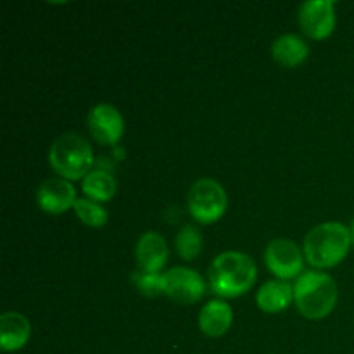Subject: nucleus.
Returning a JSON list of instances; mask_svg holds the SVG:
<instances>
[{"label": "nucleus", "mask_w": 354, "mask_h": 354, "mask_svg": "<svg viewBox=\"0 0 354 354\" xmlns=\"http://www.w3.org/2000/svg\"><path fill=\"white\" fill-rule=\"evenodd\" d=\"M37 203L44 211L52 214L64 213L76 203L75 187L66 178H48L38 187Z\"/></svg>", "instance_id": "nucleus-10"}, {"label": "nucleus", "mask_w": 354, "mask_h": 354, "mask_svg": "<svg viewBox=\"0 0 354 354\" xmlns=\"http://www.w3.org/2000/svg\"><path fill=\"white\" fill-rule=\"evenodd\" d=\"M31 334L30 322L24 315L7 311L0 317V348L3 351H17L28 342Z\"/></svg>", "instance_id": "nucleus-12"}, {"label": "nucleus", "mask_w": 354, "mask_h": 354, "mask_svg": "<svg viewBox=\"0 0 354 354\" xmlns=\"http://www.w3.org/2000/svg\"><path fill=\"white\" fill-rule=\"evenodd\" d=\"M234 311L228 303L221 299L209 301L199 313V327L209 337H221L230 328Z\"/></svg>", "instance_id": "nucleus-13"}, {"label": "nucleus", "mask_w": 354, "mask_h": 354, "mask_svg": "<svg viewBox=\"0 0 354 354\" xmlns=\"http://www.w3.org/2000/svg\"><path fill=\"white\" fill-rule=\"evenodd\" d=\"M227 192L213 178H201L189 190V211L201 223H214L227 211Z\"/></svg>", "instance_id": "nucleus-5"}, {"label": "nucleus", "mask_w": 354, "mask_h": 354, "mask_svg": "<svg viewBox=\"0 0 354 354\" xmlns=\"http://www.w3.org/2000/svg\"><path fill=\"white\" fill-rule=\"evenodd\" d=\"M135 258L138 266L144 272L159 273L168 259V245L165 237L158 232H145L137 242L135 248Z\"/></svg>", "instance_id": "nucleus-11"}, {"label": "nucleus", "mask_w": 354, "mask_h": 354, "mask_svg": "<svg viewBox=\"0 0 354 354\" xmlns=\"http://www.w3.org/2000/svg\"><path fill=\"white\" fill-rule=\"evenodd\" d=\"M272 54L277 62L283 66H299L310 54V47L301 37L294 33L282 35L272 45Z\"/></svg>", "instance_id": "nucleus-15"}, {"label": "nucleus", "mask_w": 354, "mask_h": 354, "mask_svg": "<svg viewBox=\"0 0 354 354\" xmlns=\"http://www.w3.org/2000/svg\"><path fill=\"white\" fill-rule=\"evenodd\" d=\"M299 24L311 38H327L335 28V10L332 0H310L299 6Z\"/></svg>", "instance_id": "nucleus-8"}, {"label": "nucleus", "mask_w": 354, "mask_h": 354, "mask_svg": "<svg viewBox=\"0 0 354 354\" xmlns=\"http://www.w3.org/2000/svg\"><path fill=\"white\" fill-rule=\"evenodd\" d=\"M297 310L310 320L325 318L337 303V286L334 279L322 272H304L294 286Z\"/></svg>", "instance_id": "nucleus-3"}, {"label": "nucleus", "mask_w": 354, "mask_h": 354, "mask_svg": "<svg viewBox=\"0 0 354 354\" xmlns=\"http://www.w3.org/2000/svg\"><path fill=\"white\" fill-rule=\"evenodd\" d=\"M254 261L244 252L227 251L213 259L209 266V286L218 296L237 297L248 292L256 282Z\"/></svg>", "instance_id": "nucleus-1"}, {"label": "nucleus", "mask_w": 354, "mask_h": 354, "mask_svg": "<svg viewBox=\"0 0 354 354\" xmlns=\"http://www.w3.org/2000/svg\"><path fill=\"white\" fill-rule=\"evenodd\" d=\"M349 232H351V244L354 245V220H353L351 227H349Z\"/></svg>", "instance_id": "nucleus-20"}, {"label": "nucleus", "mask_w": 354, "mask_h": 354, "mask_svg": "<svg viewBox=\"0 0 354 354\" xmlns=\"http://www.w3.org/2000/svg\"><path fill=\"white\" fill-rule=\"evenodd\" d=\"M265 261L273 275L280 280L294 279L303 272V252L289 239H275L265 251Z\"/></svg>", "instance_id": "nucleus-7"}, {"label": "nucleus", "mask_w": 354, "mask_h": 354, "mask_svg": "<svg viewBox=\"0 0 354 354\" xmlns=\"http://www.w3.org/2000/svg\"><path fill=\"white\" fill-rule=\"evenodd\" d=\"M131 280H133L135 287H137L144 296L154 297L165 292V280H162L161 273H151L140 270V272L131 273Z\"/></svg>", "instance_id": "nucleus-19"}, {"label": "nucleus", "mask_w": 354, "mask_h": 354, "mask_svg": "<svg viewBox=\"0 0 354 354\" xmlns=\"http://www.w3.org/2000/svg\"><path fill=\"white\" fill-rule=\"evenodd\" d=\"M351 232L337 221L322 223L310 230L304 239V256L308 263L318 268L337 266L348 256Z\"/></svg>", "instance_id": "nucleus-2"}, {"label": "nucleus", "mask_w": 354, "mask_h": 354, "mask_svg": "<svg viewBox=\"0 0 354 354\" xmlns=\"http://www.w3.org/2000/svg\"><path fill=\"white\" fill-rule=\"evenodd\" d=\"M176 252L182 256L183 259H194L199 256L201 249H203V235H201L199 228L194 225H185L180 228L176 234Z\"/></svg>", "instance_id": "nucleus-17"}, {"label": "nucleus", "mask_w": 354, "mask_h": 354, "mask_svg": "<svg viewBox=\"0 0 354 354\" xmlns=\"http://www.w3.org/2000/svg\"><path fill=\"white\" fill-rule=\"evenodd\" d=\"M88 130L100 144L113 145L121 138L124 121L120 111L111 104H97L88 113Z\"/></svg>", "instance_id": "nucleus-9"}, {"label": "nucleus", "mask_w": 354, "mask_h": 354, "mask_svg": "<svg viewBox=\"0 0 354 354\" xmlns=\"http://www.w3.org/2000/svg\"><path fill=\"white\" fill-rule=\"evenodd\" d=\"M50 166L66 180H78L88 175L93 152L88 142L76 133H64L55 138L48 151Z\"/></svg>", "instance_id": "nucleus-4"}, {"label": "nucleus", "mask_w": 354, "mask_h": 354, "mask_svg": "<svg viewBox=\"0 0 354 354\" xmlns=\"http://www.w3.org/2000/svg\"><path fill=\"white\" fill-rule=\"evenodd\" d=\"M165 294L180 304H192L199 301L206 292V282L199 272L185 266L169 268L162 273Z\"/></svg>", "instance_id": "nucleus-6"}, {"label": "nucleus", "mask_w": 354, "mask_h": 354, "mask_svg": "<svg viewBox=\"0 0 354 354\" xmlns=\"http://www.w3.org/2000/svg\"><path fill=\"white\" fill-rule=\"evenodd\" d=\"M75 211L76 216L88 227H102L107 221V211L97 201L76 199Z\"/></svg>", "instance_id": "nucleus-18"}, {"label": "nucleus", "mask_w": 354, "mask_h": 354, "mask_svg": "<svg viewBox=\"0 0 354 354\" xmlns=\"http://www.w3.org/2000/svg\"><path fill=\"white\" fill-rule=\"evenodd\" d=\"M294 299V287L286 280H268L258 290L256 303L266 313H279L286 310Z\"/></svg>", "instance_id": "nucleus-14"}, {"label": "nucleus", "mask_w": 354, "mask_h": 354, "mask_svg": "<svg viewBox=\"0 0 354 354\" xmlns=\"http://www.w3.org/2000/svg\"><path fill=\"white\" fill-rule=\"evenodd\" d=\"M83 192L92 201H109L116 192V182L107 171L95 169L83 178Z\"/></svg>", "instance_id": "nucleus-16"}]
</instances>
